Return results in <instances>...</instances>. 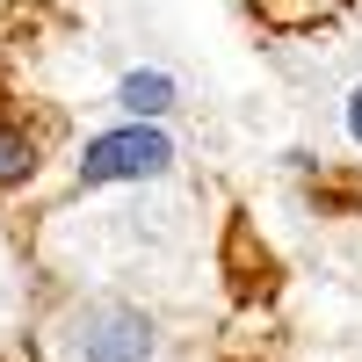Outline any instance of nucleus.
Segmentation results:
<instances>
[{"instance_id":"obj_1","label":"nucleus","mask_w":362,"mask_h":362,"mask_svg":"<svg viewBox=\"0 0 362 362\" xmlns=\"http://www.w3.org/2000/svg\"><path fill=\"white\" fill-rule=\"evenodd\" d=\"M174 167V145L153 131V124H124L109 138H87V160H80V181H145V174H167Z\"/></svg>"},{"instance_id":"obj_2","label":"nucleus","mask_w":362,"mask_h":362,"mask_svg":"<svg viewBox=\"0 0 362 362\" xmlns=\"http://www.w3.org/2000/svg\"><path fill=\"white\" fill-rule=\"evenodd\" d=\"M73 348H80V362H145L153 355V319L138 305L102 297V305H87L73 319Z\"/></svg>"},{"instance_id":"obj_3","label":"nucleus","mask_w":362,"mask_h":362,"mask_svg":"<svg viewBox=\"0 0 362 362\" xmlns=\"http://www.w3.org/2000/svg\"><path fill=\"white\" fill-rule=\"evenodd\" d=\"M116 102H124L138 124H145V116H167V109H174V80H167V73H131L124 87H116Z\"/></svg>"},{"instance_id":"obj_4","label":"nucleus","mask_w":362,"mask_h":362,"mask_svg":"<svg viewBox=\"0 0 362 362\" xmlns=\"http://www.w3.org/2000/svg\"><path fill=\"white\" fill-rule=\"evenodd\" d=\"M29 167H37V138L0 124V189H15V181H29Z\"/></svg>"},{"instance_id":"obj_5","label":"nucleus","mask_w":362,"mask_h":362,"mask_svg":"<svg viewBox=\"0 0 362 362\" xmlns=\"http://www.w3.org/2000/svg\"><path fill=\"white\" fill-rule=\"evenodd\" d=\"M348 131H355V145H362V87L348 95Z\"/></svg>"}]
</instances>
